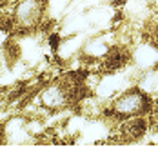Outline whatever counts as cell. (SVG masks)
Masks as SVG:
<instances>
[{
    "label": "cell",
    "instance_id": "6da1fadb",
    "mask_svg": "<svg viewBox=\"0 0 158 149\" xmlns=\"http://www.w3.org/2000/svg\"><path fill=\"white\" fill-rule=\"evenodd\" d=\"M151 109H153L151 97L140 87H131L124 93H120L118 97H114L106 115L118 118V120H127L133 116L147 115L151 113Z\"/></svg>",
    "mask_w": 158,
    "mask_h": 149
},
{
    "label": "cell",
    "instance_id": "3957f363",
    "mask_svg": "<svg viewBox=\"0 0 158 149\" xmlns=\"http://www.w3.org/2000/svg\"><path fill=\"white\" fill-rule=\"evenodd\" d=\"M111 51V44L107 42L106 36L102 35H96L91 38H85L84 44H82V49H80V56L84 62H93V64H100L107 53Z\"/></svg>",
    "mask_w": 158,
    "mask_h": 149
},
{
    "label": "cell",
    "instance_id": "7a4b0ae2",
    "mask_svg": "<svg viewBox=\"0 0 158 149\" xmlns=\"http://www.w3.org/2000/svg\"><path fill=\"white\" fill-rule=\"evenodd\" d=\"M46 11H48V0H18L13 7L15 29L22 33H29L36 29L42 24Z\"/></svg>",
    "mask_w": 158,
    "mask_h": 149
}]
</instances>
